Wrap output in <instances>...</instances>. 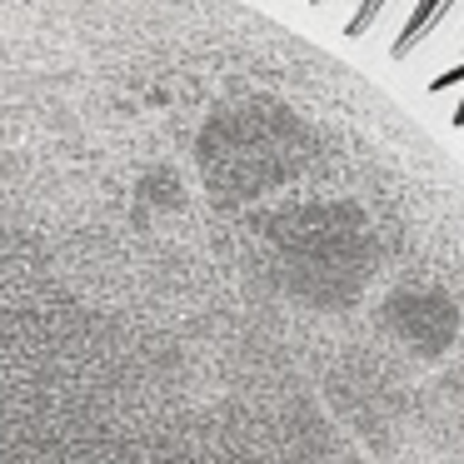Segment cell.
<instances>
[{
	"label": "cell",
	"instance_id": "1",
	"mask_svg": "<svg viewBox=\"0 0 464 464\" xmlns=\"http://www.w3.org/2000/svg\"><path fill=\"white\" fill-rule=\"evenodd\" d=\"M0 464H464V150L255 0H0Z\"/></svg>",
	"mask_w": 464,
	"mask_h": 464
}]
</instances>
